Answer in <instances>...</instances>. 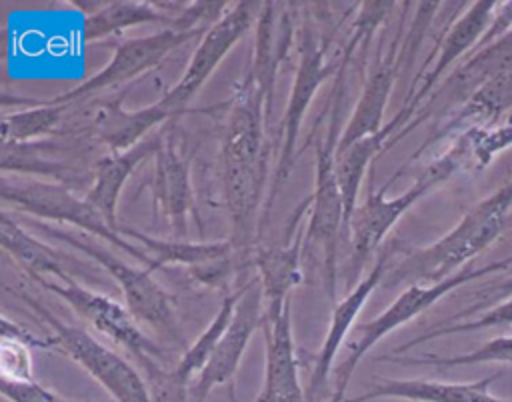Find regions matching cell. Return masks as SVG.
<instances>
[{
	"instance_id": "4",
	"label": "cell",
	"mask_w": 512,
	"mask_h": 402,
	"mask_svg": "<svg viewBox=\"0 0 512 402\" xmlns=\"http://www.w3.org/2000/svg\"><path fill=\"white\" fill-rule=\"evenodd\" d=\"M0 198L12 204L16 210L28 214L36 220H52L58 224H68L78 232L96 236L104 244L118 248L138 260L142 266L152 270L154 262L144 252V248L128 242L118 230H114L82 196H76L72 188L54 180L10 176L2 172L0 178Z\"/></svg>"
},
{
	"instance_id": "31",
	"label": "cell",
	"mask_w": 512,
	"mask_h": 402,
	"mask_svg": "<svg viewBox=\"0 0 512 402\" xmlns=\"http://www.w3.org/2000/svg\"><path fill=\"white\" fill-rule=\"evenodd\" d=\"M32 348L16 338L0 336V378L4 380H34Z\"/></svg>"
},
{
	"instance_id": "14",
	"label": "cell",
	"mask_w": 512,
	"mask_h": 402,
	"mask_svg": "<svg viewBox=\"0 0 512 402\" xmlns=\"http://www.w3.org/2000/svg\"><path fill=\"white\" fill-rule=\"evenodd\" d=\"M498 2H474L470 8L440 36L438 46L432 52V68L426 70L422 76L414 78L412 88L418 82V88L410 92L404 100V106L394 114V120L398 128H406L410 120L416 116L418 106L426 100L430 90L438 84V80L444 76V72L474 44L482 40L488 26L492 24L494 10Z\"/></svg>"
},
{
	"instance_id": "34",
	"label": "cell",
	"mask_w": 512,
	"mask_h": 402,
	"mask_svg": "<svg viewBox=\"0 0 512 402\" xmlns=\"http://www.w3.org/2000/svg\"><path fill=\"white\" fill-rule=\"evenodd\" d=\"M0 336L16 338V340L28 344L30 348H52V350H54L52 338H38L36 334H32L30 330L22 328L18 322L10 320L8 316H2V330H0Z\"/></svg>"
},
{
	"instance_id": "30",
	"label": "cell",
	"mask_w": 512,
	"mask_h": 402,
	"mask_svg": "<svg viewBox=\"0 0 512 402\" xmlns=\"http://www.w3.org/2000/svg\"><path fill=\"white\" fill-rule=\"evenodd\" d=\"M510 324H512V296L506 298L504 302L484 310L474 320H458V322H448V324L430 328L424 334H420V336L404 342L402 346L394 348V354L398 356L400 352H404L412 346H418L422 342H428V340H434V338H440V336H448V334H456V332H470V330H480V328H492V326H510Z\"/></svg>"
},
{
	"instance_id": "1",
	"label": "cell",
	"mask_w": 512,
	"mask_h": 402,
	"mask_svg": "<svg viewBox=\"0 0 512 402\" xmlns=\"http://www.w3.org/2000/svg\"><path fill=\"white\" fill-rule=\"evenodd\" d=\"M266 108L244 78L228 108L222 132V186L230 218V242L248 256L260 234V220L268 196L270 144Z\"/></svg>"
},
{
	"instance_id": "23",
	"label": "cell",
	"mask_w": 512,
	"mask_h": 402,
	"mask_svg": "<svg viewBox=\"0 0 512 402\" xmlns=\"http://www.w3.org/2000/svg\"><path fill=\"white\" fill-rule=\"evenodd\" d=\"M160 142H162V130L150 134L134 148L126 152H116V154L110 152L94 164V180L86 190L84 198L114 230L120 228L118 200L126 180L142 162H146L148 158H154V154L160 148Z\"/></svg>"
},
{
	"instance_id": "28",
	"label": "cell",
	"mask_w": 512,
	"mask_h": 402,
	"mask_svg": "<svg viewBox=\"0 0 512 402\" xmlns=\"http://www.w3.org/2000/svg\"><path fill=\"white\" fill-rule=\"evenodd\" d=\"M12 102L22 106V110L2 114V144H26L56 134L68 112V106L50 104L48 100L14 98Z\"/></svg>"
},
{
	"instance_id": "13",
	"label": "cell",
	"mask_w": 512,
	"mask_h": 402,
	"mask_svg": "<svg viewBox=\"0 0 512 402\" xmlns=\"http://www.w3.org/2000/svg\"><path fill=\"white\" fill-rule=\"evenodd\" d=\"M294 8L296 4L292 2H262L260 14L256 20L252 62L244 78L258 92L268 118L272 114L276 78L284 62L288 60V54L296 36Z\"/></svg>"
},
{
	"instance_id": "16",
	"label": "cell",
	"mask_w": 512,
	"mask_h": 402,
	"mask_svg": "<svg viewBox=\"0 0 512 402\" xmlns=\"http://www.w3.org/2000/svg\"><path fill=\"white\" fill-rule=\"evenodd\" d=\"M264 380L256 402H306L298 378V360L292 332V300L276 320L264 318ZM230 402H236L230 386Z\"/></svg>"
},
{
	"instance_id": "24",
	"label": "cell",
	"mask_w": 512,
	"mask_h": 402,
	"mask_svg": "<svg viewBox=\"0 0 512 402\" xmlns=\"http://www.w3.org/2000/svg\"><path fill=\"white\" fill-rule=\"evenodd\" d=\"M124 238H130L144 248V252L152 258L154 268H164L170 264L186 266V270L200 268L204 264L222 260V258H232L236 256V248L230 240H214V242H190V240H166V238H156L150 236L142 230H136L132 226H120L118 228Z\"/></svg>"
},
{
	"instance_id": "9",
	"label": "cell",
	"mask_w": 512,
	"mask_h": 402,
	"mask_svg": "<svg viewBox=\"0 0 512 402\" xmlns=\"http://www.w3.org/2000/svg\"><path fill=\"white\" fill-rule=\"evenodd\" d=\"M508 266H512V258L496 260V262H490L484 266H466L460 272H456L450 278L436 282V284H426V286L412 284V286L404 288L384 312H380L376 318L362 322L354 328L358 332V338L348 344L346 358L334 368V388L346 390L360 360L368 354V350H372L374 344H378L392 330L408 324L412 318H416L418 314H422L424 310L434 306L442 296H446L454 288H458L466 282L480 280L488 274L506 270Z\"/></svg>"
},
{
	"instance_id": "27",
	"label": "cell",
	"mask_w": 512,
	"mask_h": 402,
	"mask_svg": "<svg viewBox=\"0 0 512 402\" xmlns=\"http://www.w3.org/2000/svg\"><path fill=\"white\" fill-rule=\"evenodd\" d=\"M240 298V290L226 294L218 312L214 314V318L210 320V324L200 332V336L180 354V358L176 360L174 368H170V382L174 386V390L184 396L188 400V388H190V380L194 376H198L206 362L210 360L212 352L216 350L218 342L222 340V336L226 334L232 318H234V310Z\"/></svg>"
},
{
	"instance_id": "10",
	"label": "cell",
	"mask_w": 512,
	"mask_h": 402,
	"mask_svg": "<svg viewBox=\"0 0 512 402\" xmlns=\"http://www.w3.org/2000/svg\"><path fill=\"white\" fill-rule=\"evenodd\" d=\"M208 28H178V26H164L162 30H156L146 36L128 38L120 44H116L114 54L110 62L100 68L96 74L86 78L84 82L76 84L74 88L48 98L50 104H64L72 106L76 102H86L94 98L98 92L106 88H116L120 84H126L152 68L160 66L176 48L184 46L186 42L198 38Z\"/></svg>"
},
{
	"instance_id": "33",
	"label": "cell",
	"mask_w": 512,
	"mask_h": 402,
	"mask_svg": "<svg viewBox=\"0 0 512 402\" xmlns=\"http://www.w3.org/2000/svg\"><path fill=\"white\" fill-rule=\"evenodd\" d=\"M510 296H512V276L502 280V282H496L492 286H486L482 290H476L474 292V302L468 308H464L458 314H454V322H458V320H462V318H466L470 314H476V312H480L484 308L488 310V306L492 308V306L504 302Z\"/></svg>"
},
{
	"instance_id": "19",
	"label": "cell",
	"mask_w": 512,
	"mask_h": 402,
	"mask_svg": "<svg viewBox=\"0 0 512 402\" xmlns=\"http://www.w3.org/2000/svg\"><path fill=\"white\" fill-rule=\"evenodd\" d=\"M502 372H492L476 382H440L426 378H378L366 392L346 398V402H372L382 398H396L406 402H512L490 392L494 380Z\"/></svg>"
},
{
	"instance_id": "12",
	"label": "cell",
	"mask_w": 512,
	"mask_h": 402,
	"mask_svg": "<svg viewBox=\"0 0 512 402\" xmlns=\"http://www.w3.org/2000/svg\"><path fill=\"white\" fill-rule=\"evenodd\" d=\"M264 322V296L258 276L246 282L240 288V298L234 310V318L218 342L216 350L212 352L210 360L206 362L204 370L196 376V382L188 388V402H206L208 394L232 382L244 352L248 348L250 338L254 336L256 328H262Z\"/></svg>"
},
{
	"instance_id": "21",
	"label": "cell",
	"mask_w": 512,
	"mask_h": 402,
	"mask_svg": "<svg viewBox=\"0 0 512 402\" xmlns=\"http://www.w3.org/2000/svg\"><path fill=\"white\" fill-rule=\"evenodd\" d=\"M184 2H144V0H110L100 2L94 12L84 16L80 34L86 44L106 40L128 28L160 22L164 26L186 28L184 24Z\"/></svg>"
},
{
	"instance_id": "29",
	"label": "cell",
	"mask_w": 512,
	"mask_h": 402,
	"mask_svg": "<svg viewBox=\"0 0 512 402\" xmlns=\"http://www.w3.org/2000/svg\"><path fill=\"white\" fill-rule=\"evenodd\" d=\"M378 360H386V362H396V364H430L436 370L444 372L448 368L454 366H462V364H480V362H504V364H512V336H498L492 338L488 342H484L482 346L464 352V354H456V356H434V354H424V356H396V354H384Z\"/></svg>"
},
{
	"instance_id": "8",
	"label": "cell",
	"mask_w": 512,
	"mask_h": 402,
	"mask_svg": "<svg viewBox=\"0 0 512 402\" xmlns=\"http://www.w3.org/2000/svg\"><path fill=\"white\" fill-rule=\"evenodd\" d=\"M328 44L330 38L316 36L312 32H306L300 40V52H298V64L294 72V82L290 90V98L284 110V116L278 124V158L272 170V180H270V190L264 202L262 210V220H260V232L264 228V222L268 218V212L282 190L284 182L288 180L292 166L296 162L298 154V138H300V128L304 114L308 106L312 104L318 88L334 74L340 72L342 68V58L338 62H332L328 58Z\"/></svg>"
},
{
	"instance_id": "18",
	"label": "cell",
	"mask_w": 512,
	"mask_h": 402,
	"mask_svg": "<svg viewBox=\"0 0 512 402\" xmlns=\"http://www.w3.org/2000/svg\"><path fill=\"white\" fill-rule=\"evenodd\" d=\"M304 228L278 244H256L250 252L264 296V318L276 320L292 300V290L300 284L304 270Z\"/></svg>"
},
{
	"instance_id": "22",
	"label": "cell",
	"mask_w": 512,
	"mask_h": 402,
	"mask_svg": "<svg viewBox=\"0 0 512 402\" xmlns=\"http://www.w3.org/2000/svg\"><path fill=\"white\" fill-rule=\"evenodd\" d=\"M172 116H180L176 110H172L164 98L160 96L156 102L130 110L124 108L122 96L112 98L108 102H102L94 110L92 118V130L100 144H104L112 154L126 152L140 144L144 138L150 136V132L166 122Z\"/></svg>"
},
{
	"instance_id": "26",
	"label": "cell",
	"mask_w": 512,
	"mask_h": 402,
	"mask_svg": "<svg viewBox=\"0 0 512 402\" xmlns=\"http://www.w3.org/2000/svg\"><path fill=\"white\" fill-rule=\"evenodd\" d=\"M398 124L392 118L384 124V128L378 134L366 136L358 142H354L344 152L336 154V180L340 186L342 202H344V228H348V222L352 218V212L358 206V194L360 186L364 182V176L368 172V166L376 160V156L384 150H388V142L396 134Z\"/></svg>"
},
{
	"instance_id": "6",
	"label": "cell",
	"mask_w": 512,
	"mask_h": 402,
	"mask_svg": "<svg viewBox=\"0 0 512 402\" xmlns=\"http://www.w3.org/2000/svg\"><path fill=\"white\" fill-rule=\"evenodd\" d=\"M334 122L326 136L316 140L314 152V190L308 198V226L304 232V260L320 274L324 294L334 304L336 298V248L344 226V202L336 180V134Z\"/></svg>"
},
{
	"instance_id": "35",
	"label": "cell",
	"mask_w": 512,
	"mask_h": 402,
	"mask_svg": "<svg viewBox=\"0 0 512 402\" xmlns=\"http://www.w3.org/2000/svg\"><path fill=\"white\" fill-rule=\"evenodd\" d=\"M328 402H346V390H340V388H334V392L330 394Z\"/></svg>"
},
{
	"instance_id": "17",
	"label": "cell",
	"mask_w": 512,
	"mask_h": 402,
	"mask_svg": "<svg viewBox=\"0 0 512 402\" xmlns=\"http://www.w3.org/2000/svg\"><path fill=\"white\" fill-rule=\"evenodd\" d=\"M388 266V256L380 254L374 262V266L364 274V278L340 300L332 304V314H330V324L326 330V338L320 346V352L314 362V370L310 374L308 386L304 388L306 392V402H316V398L324 392L328 386V378L334 372V358L346 340V334L350 332L358 312L370 298V294L376 290L378 284H382L384 272Z\"/></svg>"
},
{
	"instance_id": "25",
	"label": "cell",
	"mask_w": 512,
	"mask_h": 402,
	"mask_svg": "<svg viewBox=\"0 0 512 402\" xmlns=\"http://www.w3.org/2000/svg\"><path fill=\"white\" fill-rule=\"evenodd\" d=\"M0 244L8 256L18 262V266L34 278H56L64 282L72 274L62 264L58 250L50 248L46 242L30 234L20 222L12 218L8 210L0 214Z\"/></svg>"
},
{
	"instance_id": "15",
	"label": "cell",
	"mask_w": 512,
	"mask_h": 402,
	"mask_svg": "<svg viewBox=\"0 0 512 402\" xmlns=\"http://www.w3.org/2000/svg\"><path fill=\"white\" fill-rule=\"evenodd\" d=\"M152 160V202L156 216L166 220L174 238L186 240L188 216L194 204L190 160L168 130H162V142Z\"/></svg>"
},
{
	"instance_id": "20",
	"label": "cell",
	"mask_w": 512,
	"mask_h": 402,
	"mask_svg": "<svg viewBox=\"0 0 512 402\" xmlns=\"http://www.w3.org/2000/svg\"><path fill=\"white\" fill-rule=\"evenodd\" d=\"M398 48H402L400 32L390 42L388 54L384 58H378V62H374V66L362 86V92L356 100L354 112L338 136L336 154L344 152L354 142H358L366 136L378 134L384 128V124H382L384 110H386L388 98H390L394 82H396L398 66L402 64Z\"/></svg>"
},
{
	"instance_id": "3",
	"label": "cell",
	"mask_w": 512,
	"mask_h": 402,
	"mask_svg": "<svg viewBox=\"0 0 512 402\" xmlns=\"http://www.w3.org/2000/svg\"><path fill=\"white\" fill-rule=\"evenodd\" d=\"M36 230H40L44 236L58 240L84 256L92 258L96 264H100L118 284L124 306L134 316V320L142 326H148L150 330L162 334L166 340L182 348V352L190 346L186 342V336L178 324V316L172 304V298L166 294V290L154 280L152 268L148 266H134L126 260L118 258L116 252H112L102 240L70 230V228H56L46 224L44 220H32L30 222Z\"/></svg>"
},
{
	"instance_id": "5",
	"label": "cell",
	"mask_w": 512,
	"mask_h": 402,
	"mask_svg": "<svg viewBox=\"0 0 512 402\" xmlns=\"http://www.w3.org/2000/svg\"><path fill=\"white\" fill-rule=\"evenodd\" d=\"M12 292L50 328L54 350L84 368L114 402H156L144 376L126 358L96 340L86 328L60 320L38 298L22 290Z\"/></svg>"
},
{
	"instance_id": "7",
	"label": "cell",
	"mask_w": 512,
	"mask_h": 402,
	"mask_svg": "<svg viewBox=\"0 0 512 402\" xmlns=\"http://www.w3.org/2000/svg\"><path fill=\"white\" fill-rule=\"evenodd\" d=\"M458 162L454 154L448 150L442 158L434 160L426 172L402 194L388 198L386 190L390 182L382 188L372 190V176H370V190L364 200L352 212L348 222L350 234V264H348V280H358L364 270L366 260L378 250L386 234L394 228V224L438 182L446 180L458 170Z\"/></svg>"
},
{
	"instance_id": "2",
	"label": "cell",
	"mask_w": 512,
	"mask_h": 402,
	"mask_svg": "<svg viewBox=\"0 0 512 402\" xmlns=\"http://www.w3.org/2000/svg\"><path fill=\"white\" fill-rule=\"evenodd\" d=\"M510 208L512 180L472 206L440 240L412 248L398 264L386 266L382 284L386 288L402 284L408 288L412 284H436L450 278L498 238Z\"/></svg>"
},
{
	"instance_id": "11",
	"label": "cell",
	"mask_w": 512,
	"mask_h": 402,
	"mask_svg": "<svg viewBox=\"0 0 512 402\" xmlns=\"http://www.w3.org/2000/svg\"><path fill=\"white\" fill-rule=\"evenodd\" d=\"M262 2H234L226 12L216 18L198 40L180 80L162 94L164 102L178 114L186 112L188 102L198 94L206 80L214 74L228 52L240 42L246 32L256 24Z\"/></svg>"
},
{
	"instance_id": "32",
	"label": "cell",
	"mask_w": 512,
	"mask_h": 402,
	"mask_svg": "<svg viewBox=\"0 0 512 402\" xmlns=\"http://www.w3.org/2000/svg\"><path fill=\"white\" fill-rule=\"evenodd\" d=\"M0 392L8 402H74L38 380H4L0 378Z\"/></svg>"
}]
</instances>
